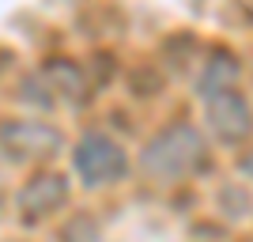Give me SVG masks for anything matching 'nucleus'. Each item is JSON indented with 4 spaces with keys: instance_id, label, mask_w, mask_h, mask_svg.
<instances>
[{
    "instance_id": "1",
    "label": "nucleus",
    "mask_w": 253,
    "mask_h": 242,
    "mask_svg": "<svg viewBox=\"0 0 253 242\" xmlns=\"http://www.w3.org/2000/svg\"><path fill=\"white\" fill-rule=\"evenodd\" d=\"M208 125L215 129V137L223 140H242L250 137L253 129V110L234 87H223V91H211L208 95Z\"/></svg>"
},
{
    "instance_id": "2",
    "label": "nucleus",
    "mask_w": 253,
    "mask_h": 242,
    "mask_svg": "<svg viewBox=\"0 0 253 242\" xmlns=\"http://www.w3.org/2000/svg\"><path fill=\"white\" fill-rule=\"evenodd\" d=\"M201 155H204V144L193 129H170L167 137H159L155 144H151V155H144V163L163 167V159H167L170 163L167 174H185L189 167L201 163Z\"/></svg>"
},
{
    "instance_id": "3",
    "label": "nucleus",
    "mask_w": 253,
    "mask_h": 242,
    "mask_svg": "<svg viewBox=\"0 0 253 242\" xmlns=\"http://www.w3.org/2000/svg\"><path fill=\"white\" fill-rule=\"evenodd\" d=\"M91 147H95V155L87 159V155H80V170H84L91 182H98V178H106V170H102V163L110 170H121V151H114V147L106 144V140H91Z\"/></svg>"
},
{
    "instance_id": "4",
    "label": "nucleus",
    "mask_w": 253,
    "mask_h": 242,
    "mask_svg": "<svg viewBox=\"0 0 253 242\" xmlns=\"http://www.w3.org/2000/svg\"><path fill=\"white\" fill-rule=\"evenodd\" d=\"M246 174H250V178H253V155L246 159Z\"/></svg>"
}]
</instances>
